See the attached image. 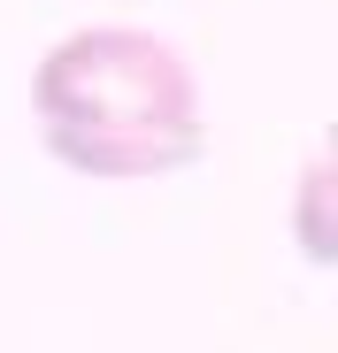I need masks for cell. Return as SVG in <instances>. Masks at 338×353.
Listing matches in <instances>:
<instances>
[{"label": "cell", "mask_w": 338, "mask_h": 353, "mask_svg": "<svg viewBox=\"0 0 338 353\" xmlns=\"http://www.w3.org/2000/svg\"><path fill=\"white\" fill-rule=\"evenodd\" d=\"M39 146L92 185L177 176L208 154L200 77L169 39L131 23H85L54 39L31 70Z\"/></svg>", "instance_id": "1"}, {"label": "cell", "mask_w": 338, "mask_h": 353, "mask_svg": "<svg viewBox=\"0 0 338 353\" xmlns=\"http://www.w3.org/2000/svg\"><path fill=\"white\" fill-rule=\"evenodd\" d=\"M323 200H330V161L315 154L308 176H300V246L308 261H330V230H323Z\"/></svg>", "instance_id": "2"}]
</instances>
